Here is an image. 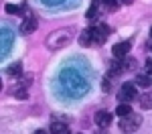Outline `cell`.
<instances>
[{"mask_svg": "<svg viewBox=\"0 0 152 134\" xmlns=\"http://www.w3.org/2000/svg\"><path fill=\"white\" fill-rule=\"evenodd\" d=\"M71 39H73V29H57L45 39V45L51 51H57V49L67 47L71 43Z\"/></svg>", "mask_w": 152, "mask_h": 134, "instance_id": "1", "label": "cell"}, {"mask_svg": "<svg viewBox=\"0 0 152 134\" xmlns=\"http://www.w3.org/2000/svg\"><path fill=\"white\" fill-rule=\"evenodd\" d=\"M61 83L65 85L67 89L73 87V92H75L77 96L83 94V89H85V79H83L77 71H73V69H65V71H61Z\"/></svg>", "mask_w": 152, "mask_h": 134, "instance_id": "2", "label": "cell"}, {"mask_svg": "<svg viewBox=\"0 0 152 134\" xmlns=\"http://www.w3.org/2000/svg\"><path fill=\"white\" fill-rule=\"evenodd\" d=\"M140 124H142V118L130 112L128 116H122V118H120V130H122V132H126V134L136 132V130L140 128Z\"/></svg>", "mask_w": 152, "mask_h": 134, "instance_id": "3", "label": "cell"}, {"mask_svg": "<svg viewBox=\"0 0 152 134\" xmlns=\"http://www.w3.org/2000/svg\"><path fill=\"white\" fill-rule=\"evenodd\" d=\"M136 97V83H124L120 87V92H118V100L120 102H130V100H134Z\"/></svg>", "mask_w": 152, "mask_h": 134, "instance_id": "4", "label": "cell"}, {"mask_svg": "<svg viewBox=\"0 0 152 134\" xmlns=\"http://www.w3.org/2000/svg\"><path fill=\"white\" fill-rule=\"evenodd\" d=\"M89 31H91V39H94V43H104L105 39L110 37V29H107V24H97V26H91Z\"/></svg>", "mask_w": 152, "mask_h": 134, "instance_id": "5", "label": "cell"}, {"mask_svg": "<svg viewBox=\"0 0 152 134\" xmlns=\"http://www.w3.org/2000/svg\"><path fill=\"white\" fill-rule=\"evenodd\" d=\"M18 31H20V35H33V33L37 31V18L33 16V14H28V16L23 21V24H20Z\"/></svg>", "mask_w": 152, "mask_h": 134, "instance_id": "6", "label": "cell"}, {"mask_svg": "<svg viewBox=\"0 0 152 134\" xmlns=\"http://www.w3.org/2000/svg\"><path fill=\"white\" fill-rule=\"evenodd\" d=\"M130 47H132V45H130L128 41H122V43H118V45L112 47V53H114L116 59H122V57H126L130 53Z\"/></svg>", "mask_w": 152, "mask_h": 134, "instance_id": "7", "label": "cell"}, {"mask_svg": "<svg viewBox=\"0 0 152 134\" xmlns=\"http://www.w3.org/2000/svg\"><path fill=\"white\" fill-rule=\"evenodd\" d=\"M95 124L102 126V128L110 126V124H112V114H110V112H104V110L97 112V114H95Z\"/></svg>", "mask_w": 152, "mask_h": 134, "instance_id": "8", "label": "cell"}, {"mask_svg": "<svg viewBox=\"0 0 152 134\" xmlns=\"http://www.w3.org/2000/svg\"><path fill=\"white\" fill-rule=\"evenodd\" d=\"M6 75H10V77L23 75V61H14V63H10V65L6 67Z\"/></svg>", "mask_w": 152, "mask_h": 134, "instance_id": "9", "label": "cell"}, {"mask_svg": "<svg viewBox=\"0 0 152 134\" xmlns=\"http://www.w3.org/2000/svg\"><path fill=\"white\" fill-rule=\"evenodd\" d=\"M51 134H71L67 124H61V122H53L51 124Z\"/></svg>", "mask_w": 152, "mask_h": 134, "instance_id": "10", "label": "cell"}, {"mask_svg": "<svg viewBox=\"0 0 152 134\" xmlns=\"http://www.w3.org/2000/svg\"><path fill=\"white\" fill-rule=\"evenodd\" d=\"M130 112H132V108H130V104L128 102H120L118 104V108H116V114L122 118V116H128Z\"/></svg>", "mask_w": 152, "mask_h": 134, "instance_id": "11", "label": "cell"}, {"mask_svg": "<svg viewBox=\"0 0 152 134\" xmlns=\"http://www.w3.org/2000/svg\"><path fill=\"white\" fill-rule=\"evenodd\" d=\"M140 106L144 110H150L152 108V94H150V92H146V94H142V96H140Z\"/></svg>", "mask_w": 152, "mask_h": 134, "instance_id": "12", "label": "cell"}, {"mask_svg": "<svg viewBox=\"0 0 152 134\" xmlns=\"http://www.w3.org/2000/svg\"><path fill=\"white\" fill-rule=\"evenodd\" d=\"M91 43H94V39H91V31H83L81 35H79V45L87 47V45H91Z\"/></svg>", "mask_w": 152, "mask_h": 134, "instance_id": "13", "label": "cell"}, {"mask_svg": "<svg viewBox=\"0 0 152 134\" xmlns=\"http://www.w3.org/2000/svg\"><path fill=\"white\" fill-rule=\"evenodd\" d=\"M152 83L150 75H136V85H140V87H148Z\"/></svg>", "mask_w": 152, "mask_h": 134, "instance_id": "14", "label": "cell"}, {"mask_svg": "<svg viewBox=\"0 0 152 134\" xmlns=\"http://www.w3.org/2000/svg\"><path fill=\"white\" fill-rule=\"evenodd\" d=\"M104 6L107 10H116L118 8V0H104Z\"/></svg>", "mask_w": 152, "mask_h": 134, "instance_id": "15", "label": "cell"}, {"mask_svg": "<svg viewBox=\"0 0 152 134\" xmlns=\"http://www.w3.org/2000/svg\"><path fill=\"white\" fill-rule=\"evenodd\" d=\"M95 14H97V0H94V4H91V8L87 10V18H94Z\"/></svg>", "mask_w": 152, "mask_h": 134, "instance_id": "16", "label": "cell"}, {"mask_svg": "<svg viewBox=\"0 0 152 134\" xmlns=\"http://www.w3.org/2000/svg\"><path fill=\"white\" fill-rule=\"evenodd\" d=\"M14 96L18 97V100H26V97H28V94H26V92H24V89H18V92H16V94H14Z\"/></svg>", "mask_w": 152, "mask_h": 134, "instance_id": "17", "label": "cell"}, {"mask_svg": "<svg viewBox=\"0 0 152 134\" xmlns=\"http://www.w3.org/2000/svg\"><path fill=\"white\" fill-rule=\"evenodd\" d=\"M6 12H10V14H18V8H16V6H10V4H8V6H6Z\"/></svg>", "mask_w": 152, "mask_h": 134, "instance_id": "18", "label": "cell"}, {"mask_svg": "<svg viewBox=\"0 0 152 134\" xmlns=\"http://www.w3.org/2000/svg\"><path fill=\"white\" fill-rule=\"evenodd\" d=\"M45 4H49V6H53V4H61V2H67V0H43Z\"/></svg>", "mask_w": 152, "mask_h": 134, "instance_id": "19", "label": "cell"}, {"mask_svg": "<svg viewBox=\"0 0 152 134\" xmlns=\"http://www.w3.org/2000/svg\"><path fill=\"white\" fill-rule=\"evenodd\" d=\"M146 69H148V73H152V59L146 63Z\"/></svg>", "mask_w": 152, "mask_h": 134, "instance_id": "20", "label": "cell"}, {"mask_svg": "<svg viewBox=\"0 0 152 134\" xmlns=\"http://www.w3.org/2000/svg\"><path fill=\"white\" fill-rule=\"evenodd\" d=\"M35 134H47V130H37Z\"/></svg>", "mask_w": 152, "mask_h": 134, "instance_id": "21", "label": "cell"}, {"mask_svg": "<svg viewBox=\"0 0 152 134\" xmlns=\"http://www.w3.org/2000/svg\"><path fill=\"white\" fill-rule=\"evenodd\" d=\"M124 2H126V4H132V0H124Z\"/></svg>", "mask_w": 152, "mask_h": 134, "instance_id": "22", "label": "cell"}, {"mask_svg": "<svg viewBox=\"0 0 152 134\" xmlns=\"http://www.w3.org/2000/svg\"><path fill=\"white\" fill-rule=\"evenodd\" d=\"M0 92H2V79H0Z\"/></svg>", "mask_w": 152, "mask_h": 134, "instance_id": "23", "label": "cell"}, {"mask_svg": "<svg viewBox=\"0 0 152 134\" xmlns=\"http://www.w3.org/2000/svg\"><path fill=\"white\" fill-rule=\"evenodd\" d=\"M150 37H152V29H150Z\"/></svg>", "mask_w": 152, "mask_h": 134, "instance_id": "24", "label": "cell"}, {"mask_svg": "<svg viewBox=\"0 0 152 134\" xmlns=\"http://www.w3.org/2000/svg\"><path fill=\"white\" fill-rule=\"evenodd\" d=\"M148 49H150V51H152V45H150V47H148Z\"/></svg>", "mask_w": 152, "mask_h": 134, "instance_id": "25", "label": "cell"}]
</instances>
